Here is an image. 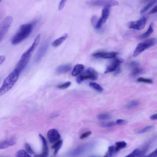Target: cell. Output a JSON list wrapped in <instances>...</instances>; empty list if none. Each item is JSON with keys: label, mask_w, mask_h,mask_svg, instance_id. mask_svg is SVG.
Masks as SVG:
<instances>
[{"label": "cell", "mask_w": 157, "mask_h": 157, "mask_svg": "<svg viewBox=\"0 0 157 157\" xmlns=\"http://www.w3.org/2000/svg\"><path fill=\"white\" fill-rule=\"evenodd\" d=\"M20 74L14 69L5 79L0 88V96L5 94L12 88L17 81Z\"/></svg>", "instance_id": "6da1fadb"}, {"label": "cell", "mask_w": 157, "mask_h": 157, "mask_svg": "<svg viewBox=\"0 0 157 157\" xmlns=\"http://www.w3.org/2000/svg\"><path fill=\"white\" fill-rule=\"evenodd\" d=\"M32 29V25L27 23L21 25L12 40V44H18L27 38L29 35Z\"/></svg>", "instance_id": "7a4b0ae2"}, {"label": "cell", "mask_w": 157, "mask_h": 157, "mask_svg": "<svg viewBox=\"0 0 157 157\" xmlns=\"http://www.w3.org/2000/svg\"><path fill=\"white\" fill-rule=\"evenodd\" d=\"M98 72L92 67H90L79 74L76 78V82L80 84L88 79L96 80L98 78Z\"/></svg>", "instance_id": "3957f363"}, {"label": "cell", "mask_w": 157, "mask_h": 157, "mask_svg": "<svg viewBox=\"0 0 157 157\" xmlns=\"http://www.w3.org/2000/svg\"><path fill=\"white\" fill-rule=\"evenodd\" d=\"M156 43V39L155 38H152L139 43L134 51L133 56L136 57L138 56L146 49L155 45Z\"/></svg>", "instance_id": "277c9868"}, {"label": "cell", "mask_w": 157, "mask_h": 157, "mask_svg": "<svg viewBox=\"0 0 157 157\" xmlns=\"http://www.w3.org/2000/svg\"><path fill=\"white\" fill-rule=\"evenodd\" d=\"M93 142H90L84 144L71 151L69 155L72 156L79 155L91 149L94 146Z\"/></svg>", "instance_id": "5b68a950"}, {"label": "cell", "mask_w": 157, "mask_h": 157, "mask_svg": "<svg viewBox=\"0 0 157 157\" xmlns=\"http://www.w3.org/2000/svg\"><path fill=\"white\" fill-rule=\"evenodd\" d=\"M12 20V17L10 16H8L0 24V42L8 30Z\"/></svg>", "instance_id": "8992f818"}, {"label": "cell", "mask_w": 157, "mask_h": 157, "mask_svg": "<svg viewBox=\"0 0 157 157\" xmlns=\"http://www.w3.org/2000/svg\"><path fill=\"white\" fill-rule=\"evenodd\" d=\"M110 7L109 6H106L102 9L101 16L97 21L95 26L96 29H100L106 22L109 15Z\"/></svg>", "instance_id": "52a82bcc"}, {"label": "cell", "mask_w": 157, "mask_h": 157, "mask_svg": "<svg viewBox=\"0 0 157 157\" xmlns=\"http://www.w3.org/2000/svg\"><path fill=\"white\" fill-rule=\"evenodd\" d=\"M146 21V17L143 16L136 21L131 22L130 24L129 27L130 29L137 30L143 29L145 27Z\"/></svg>", "instance_id": "ba28073f"}, {"label": "cell", "mask_w": 157, "mask_h": 157, "mask_svg": "<svg viewBox=\"0 0 157 157\" xmlns=\"http://www.w3.org/2000/svg\"><path fill=\"white\" fill-rule=\"evenodd\" d=\"M87 3L90 5L95 6H101L104 5L112 6L118 5L119 2L115 0H98L88 2Z\"/></svg>", "instance_id": "9c48e42d"}, {"label": "cell", "mask_w": 157, "mask_h": 157, "mask_svg": "<svg viewBox=\"0 0 157 157\" xmlns=\"http://www.w3.org/2000/svg\"><path fill=\"white\" fill-rule=\"evenodd\" d=\"M49 45V41H46L40 48L35 56L36 62H39L45 54Z\"/></svg>", "instance_id": "30bf717a"}, {"label": "cell", "mask_w": 157, "mask_h": 157, "mask_svg": "<svg viewBox=\"0 0 157 157\" xmlns=\"http://www.w3.org/2000/svg\"><path fill=\"white\" fill-rule=\"evenodd\" d=\"M47 137L50 143H53L59 140L61 136L58 132L55 129L49 130L47 133Z\"/></svg>", "instance_id": "8fae6325"}, {"label": "cell", "mask_w": 157, "mask_h": 157, "mask_svg": "<svg viewBox=\"0 0 157 157\" xmlns=\"http://www.w3.org/2000/svg\"><path fill=\"white\" fill-rule=\"evenodd\" d=\"M124 61V60L121 58H116L108 66L105 73H107L115 71L119 66Z\"/></svg>", "instance_id": "7c38bea8"}, {"label": "cell", "mask_w": 157, "mask_h": 157, "mask_svg": "<svg viewBox=\"0 0 157 157\" xmlns=\"http://www.w3.org/2000/svg\"><path fill=\"white\" fill-rule=\"evenodd\" d=\"M42 143L43 151L40 154L35 155L34 157H48V149L46 140L44 137L41 134H39Z\"/></svg>", "instance_id": "4fadbf2b"}, {"label": "cell", "mask_w": 157, "mask_h": 157, "mask_svg": "<svg viewBox=\"0 0 157 157\" xmlns=\"http://www.w3.org/2000/svg\"><path fill=\"white\" fill-rule=\"evenodd\" d=\"M117 54V53L113 52H99L93 54L92 56L96 58L109 59L115 57Z\"/></svg>", "instance_id": "5bb4252c"}, {"label": "cell", "mask_w": 157, "mask_h": 157, "mask_svg": "<svg viewBox=\"0 0 157 157\" xmlns=\"http://www.w3.org/2000/svg\"><path fill=\"white\" fill-rule=\"evenodd\" d=\"M15 140L13 138L0 142V149H4L15 144Z\"/></svg>", "instance_id": "9a60e30c"}, {"label": "cell", "mask_w": 157, "mask_h": 157, "mask_svg": "<svg viewBox=\"0 0 157 157\" xmlns=\"http://www.w3.org/2000/svg\"><path fill=\"white\" fill-rule=\"evenodd\" d=\"M71 69V66L70 64L62 65L59 66L56 69V71L58 73L61 74L67 72Z\"/></svg>", "instance_id": "2e32d148"}, {"label": "cell", "mask_w": 157, "mask_h": 157, "mask_svg": "<svg viewBox=\"0 0 157 157\" xmlns=\"http://www.w3.org/2000/svg\"><path fill=\"white\" fill-rule=\"evenodd\" d=\"M68 35L65 33L62 36L54 40L52 43V46L57 47L60 45L68 37Z\"/></svg>", "instance_id": "e0dca14e"}, {"label": "cell", "mask_w": 157, "mask_h": 157, "mask_svg": "<svg viewBox=\"0 0 157 157\" xmlns=\"http://www.w3.org/2000/svg\"><path fill=\"white\" fill-rule=\"evenodd\" d=\"M84 68V65L82 64H78L74 67L72 72V75L76 76L82 73Z\"/></svg>", "instance_id": "ac0fdd59"}, {"label": "cell", "mask_w": 157, "mask_h": 157, "mask_svg": "<svg viewBox=\"0 0 157 157\" xmlns=\"http://www.w3.org/2000/svg\"><path fill=\"white\" fill-rule=\"evenodd\" d=\"M153 23L151 22L149 25L147 30L145 32L140 35L138 38L140 39H143L148 37L153 32Z\"/></svg>", "instance_id": "d6986e66"}, {"label": "cell", "mask_w": 157, "mask_h": 157, "mask_svg": "<svg viewBox=\"0 0 157 157\" xmlns=\"http://www.w3.org/2000/svg\"><path fill=\"white\" fill-rule=\"evenodd\" d=\"M63 141L61 140H59L56 142L52 146V148L54 149V155H56L58 153L59 149L62 145Z\"/></svg>", "instance_id": "ffe728a7"}, {"label": "cell", "mask_w": 157, "mask_h": 157, "mask_svg": "<svg viewBox=\"0 0 157 157\" xmlns=\"http://www.w3.org/2000/svg\"><path fill=\"white\" fill-rule=\"evenodd\" d=\"M126 143L124 141L117 142L115 146V152L119 151L121 149L127 146Z\"/></svg>", "instance_id": "44dd1931"}, {"label": "cell", "mask_w": 157, "mask_h": 157, "mask_svg": "<svg viewBox=\"0 0 157 157\" xmlns=\"http://www.w3.org/2000/svg\"><path fill=\"white\" fill-rule=\"evenodd\" d=\"M157 2V0H154L149 2L140 11V13L141 14H143L144 13L151 7L152 6L154 5Z\"/></svg>", "instance_id": "7402d4cb"}, {"label": "cell", "mask_w": 157, "mask_h": 157, "mask_svg": "<svg viewBox=\"0 0 157 157\" xmlns=\"http://www.w3.org/2000/svg\"><path fill=\"white\" fill-rule=\"evenodd\" d=\"M115 153V146H110L108 147L107 153L103 157H112Z\"/></svg>", "instance_id": "603a6c76"}, {"label": "cell", "mask_w": 157, "mask_h": 157, "mask_svg": "<svg viewBox=\"0 0 157 157\" xmlns=\"http://www.w3.org/2000/svg\"><path fill=\"white\" fill-rule=\"evenodd\" d=\"M90 86L98 91L101 92L103 90V88L98 83L93 82L89 83Z\"/></svg>", "instance_id": "cb8c5ba5"}, {"label": "cell", "mask_w": 157, "mask_h": 157, "mask_svg": "<svg viewBox=\"0 0 157 157\" xmlns=\"http://www.w3.org/2000/svg\"><path fill=\"white\" fill-rule=\"evenodd\" d=\"M16 157H32L29 155L26 151L21 150L17 151Z\"/></svg>", "instance_id": "d4e9b609"}, {"label": "cell", "mask_w": 157, "mask_h": 157, "mask_svg": "<svg viewBox=\"0 0 157 157\" xmlns=\"http://www.w3.org/2000/svg\"><path fill=\"white\" fill-rule=\"evenodd\" d=\"M97 118L100 120H107L111 119V116L108 114H101L97 116Z\"/></svg>", "instance_id": "484cf974"}, {"label": "cell", "mask_w": 157, "mask_h": 157, "mask_svg": "<svg viewBox=\"0 0 157 157\" xmlns=\"http://www.w3.org/2000/svg\"><path fill=\"white\" fill-rule=\"evenodd\" d=\"M140 151V150L136 148L133 150L131 153L128 155L124 157H136L138 155Z\"/></svg>", "instance_id": "4316f807"}, {"label": "cell", "mask_w": 157, "mask_h": 157, "mask_svg": "<svg viewBox=\"0 0 157 157\" xmlns=\"http://www.w3.org/2000/svg\"><path fill=\"white\" fill-rule=\"evenodd\" d=\"M153 127L152 125H148L146 126L143 128L137 131L136 133L137 134H142L150 130Z\"/></svg>", "instance_id": "83f0119b"}, {"label": "cell", "mask_w": 157, "mask_h": 157, "mask_svg": "<svg viewBox=\"0 0 157 157\" xmlns=\"http://www.w3.org/2000/svg\"><path fill=\"white\" fill-rule=\"evenodd\" d=\"M139 103L138 101L134 100L128 103L126 107L129 109L132 108L137 106Z\"/></svg>", "instance_id": "f1b7e54d"}, {"label": "cell", "mask_w": 157, "mask_h": 157, "mask_svg": "<svg viewBox=\"0 0 157 157\" xmlns=\"http://www.w3.org/2000/svg\"><path fill=\"white\" fill-rule=\"evenodd\" d=\"M137 81L138 82H144L150 84H151L153 82V81L151 79L142 77L138 78Z\"/></svg>", "instance_id": "f546056e"}, {"label": "cell", "mask_w": 157, "mask_h": 157, "mask_svg": "<svg viewBox=\"0 0 157 157\" xmlns=\"http://www.w3.org/2000/svg\"><path fill=\"white\" fill-rule=\"evenodd\" d=\"M143 70L141 68H136L132 71V74L133 75H136L142 73L143 72Z\"/></svg>", "instance_id": "4dcf8cb0"}, {"label": "cell", "mask_w": 157, "mask_h": 157, "mask_svg": "<svg viewBox=\"0 0 157 157\" xmlns=\"http://www.w3.org/2000/svg\"><path fill=\"white\" fill-rule=\"evenodd\" d=\"M71 83L70 82L67 81L59 85L57 87L60 89H65L71 85Z\"/></svg>", "instance_id": "1f68e13d"}, {"label": "cell", "mask_w": 157, "mask_h": 157, "mask_svg": "<svg viewBox=\"0 0 157 157\" xmlns=\"http://www.w3.org/2000/svg\"><path fill=\"white\" fill-rule=\"evenodd\" d=\"M116 124L115 122H111L107 123H102L101 124V125L104 127H110L113 126Z\"/></svg>", "instance_id": "d6a6232c"}, {"label": "cell", "mask_w": 157, "mask_h": 157, "mask_svg": "<svg viewBox=\"0 0 157 157\" xmlns=\"http://www.w3.org/2000/svg\"><path fill=\"white\" fill-rule=\"evenodd\" d=\"M91 132L90 131H88L82 133L80 136V139H82L85 138L91 134Z\"/></svg>", "instance_id": "836d02e7"}, {"label": "cell", "mask_w": 157, "mask_h": 157, "mask_svg": "<svg viewBox=\"0 0 157 157\" xmlns=\"http://www.w3.org/2000/svg\"><path fill=\"white\" fill-rule=\"evenodd\" d=\"M66 2L67 1L66 0H62L60 2L58 7L59 10H61L63 9Z\"/></svg>", "instance_id": "e575fe53"}, {"label": "cell", "mask_w": 157, "mask_h": 157, "mask_svg": "<svg viewBox=\"0 0 157 157\" xmlns=\"http://www.w3.org/2000/svg\"><path fill=\"white\" fill-rule=\"evenodd\" d=\"M25 147L26 150L30 154H34V151H33L32 148L29 144L27 143L25 144Z\"/></svg>", "instance_id": "d590c367"}, {"label": "cell", "mask_w": 157, "mask_h": 157, "mask_svg": "<svg viewBox=\"0 0 157 157\" xmlns=\"http://www.w3.org/2000/svg\"><path fill=\"white\" fill-rule=\"evenodd\" d=\"M145 157H157V149H155L148 155L146 156Z\"/></svg>", "instance_id": "8d00e7d4"}, {"label": "cell", "mask_w": 157, "mask_h": 157, "mask_svg": "<svg viewBox=\"0 0 157 157\" xmlns=\"http://www.w3.org/2000/svg\"><path fill=\"white\" fill-rule=\"evenodd\" d=\"M126 121L124 120L121 119H117L116 122V124H124L126 123Z\"/></svg>", "instance_id": "74e56055"}, {"label": "cell", "mask_w": 157, "mask_h": 157, "mask_svg": "<svg viewBox=\"0 0 157 157\" xmlns=\"http://www.w3.org/2000/svg\"><path fill=\"white\" fill-rule=\"evenodd\" d=\"M97 20V17L96 16L94 15L91 18V22L92 23V25H93L94 26H96V22H97V21H96Z\"/></svg>", "instance_id": "f35d334b"}, {"label": "cell", "mask_w": 157, "mask_h": 157, "mask_svg": "<svg viewBox=\"0 0 157 157\" xmlns=\"http://www.w3.org/2000/svg\"><path fill=\"white\" fill-rule=\"evenodd\" d=\"M140 63L139 62L137 61H132L130 63V65L132 67H135L138 66L140 65Z\"/></svg>", "instance_id": "ab89813d"}, {"label": "cell", "mask_w": 157, "mask_h": 157, "mask_svg": "<svg viewBox=\"0 0 157 157\" xmlns=\"http://www.w3.org/2000/svg\"><path fill=\"white\" fill-rule=\"evenodd\" d=\"M6 59V57L3 55L0 56V66L4 62Z\"/></svg>", "instance_id": "60d3db41"}, {"label": "cell", "mask_w": 157, "mask_h": 157, "mask_svg": "<svg viewBox=\"0 0 157 157\" xmlns=\"http://www.w3.org/2000/svg\"><path fill=\"white\" fill-rule=\"evenodd\" d=\"M115 71V72L114 74V75H116L120 74L121 72V69L120 67L119 66L118 67Z\"/></svg>", "instance_id": "b9f144b4"}, {"label": "cell", "mask_w": 157, "mask_h": 157, "mask_svg": "<svg viewBox=\"0 0 157 157\" xmlns=\"http://www.w3.org/2000/svg\"><path fill=\"white\" fill-rule=\"evenodd\" d=\"M157 6L156 5L155 7L151 10L149 13L150 14L154 13L157 12Z\"/></svg>", "instance_id": "7bdbcfd3"}, {"label": "cell", "mask_w": 157, "mask_h": 157, "mask_svg": "<svg viewBox=\"0 0 157 157\" xmlns=\"http://www.w3.org/2000/svg\"><path fill=\"white\" fill-rule=\"evenodd\" d=\"M150 118L151 119L153 120H156L157 118V114H154L152 115L150 117Z\"/></svg>", "instance_id": "ee69618b"}, {"label": "cell", "mask_w": 157, "mask_h": 157, "mask_svg": "<svg viewBox=\"0 0 157 157\" xmlns=\"http://www.w3.org/2000/svg\"><path fill=\"white\" fill-rule=\"evenodd\" d=\"M90 157H100L98 156H96V155H91L90 156Z\"/></svg>", "instance_id": "f6af8a7d"}, {"label": "cell", "mask_w": 157, "mask_h": 157, "mask_svg": "<svg viewBox=\"0 0 157 157\" xmlns=\"http://www.w3.org/2000/svg\"><path fill=\"white\" fill-rule=\"evenodd\" d=\"M145 156H143V157H145Z\"/></svg>", "instance_id": "bcb514c9"}, {"label": "cell", "mask_w": 157, "mask_h": 157, "mask_svg": "<svg viewBox=\"0 0 157 157\" xmlns=\"http://www.w3.org/2000/svg\"><path fill=\"white\" fill-rule=\"evenodd\" d=\"M1 0H0V2H1Z\"/></svg>", "instance_id": "7dc6e473"}, {"label": "cell", "mask_w": 157, "mask_h": 157, "mask_svg": "<svg viewBox=\"0 0 157 157\" xmlns=\"http://www.w3.org/2000/svg\"></svg>", "instance_id": "c3c4849f"}]
</instances>
